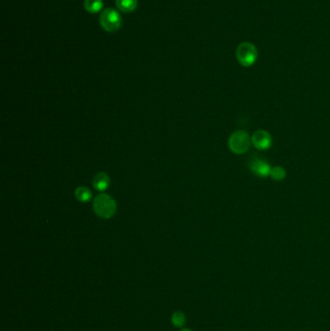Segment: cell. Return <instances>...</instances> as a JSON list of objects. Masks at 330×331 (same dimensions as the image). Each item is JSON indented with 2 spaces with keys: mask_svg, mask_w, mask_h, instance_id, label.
Wrapping results in <instances>:
<instances>
[{
  "mask_svg": "<svg viewBox=\"0 0 330 331\" xmlns=\"http://www.w3.org/2000/svg\"><path fill=\"white\" fill-rule=\"evenodd\" d=\"M116 202L109 195L100 194L93 201V210L102 219H110L116 212Z\"/></svg>",
  "mask_w": 330,
  "mask_h": 331,
  "instance_id": "obj_1",
  "label": "cell"
},
{
  "mask_svg": "<svg viewBox=\"0 0 330 331\" xmlns=\"http://www.w3.org/2000/svg\"><path fill=\"white\" fill-rule=\"evenodd\" d=\"M228 144L231 152L235 154H243L249 150L252 144V138H250L247 132L238 130L230 135Z\"/></svg>",
  "mask_w": 330,
  "mask_h": 331,
  "instance_id": "obj_2",
  "label": "cell"
},
{
  "mask_svg": "<svg viewBox=\"0 0 330 331\" xmlns=\"http://www.w3.org/2000/svg\"><path fill=\"white\" fill-rule=\"evenodd\" d=\"M100 25L105 31L113 33L121 28L122 17L115 9L107 8L101 13Z\"/></svg>",
  "mask_w": 330,
  "mask_h": 331,
  "instance_id": "obj_3",
  "label": "cell"
},
{
  "mask_svg": "<svg viewBox=\"0 0 330 331\" xmlns=\"http://www.w3.org/2000/svg\"><path fill=\"white\" fill-rule=\"evenodd\" d=\"M236 58L244 67L254 65L258 59V50L256 46L249 42L240 44L236 49Z\"/></svg>",
  "mask_w": 330,
  "mask_h": 331,
  "instance_id": "obj_4",
  "label": "cell"
},
{
  "mask_svg": "<svg viewBox=\"0 0 330 331\" xmlns=\"http://www.w3.org/2000/svg\"><path fill=\"white\" fill-rule=\"evenodd\" d=\"M252 144L259 150H266L272 145L271 135L265 130H258L252 135Z\"/></svg>",
  "mask_w": 330,
  "mask_h": 331,
  "instance_id": "obj_5",
  "label": "cell"
},
{
  "mask_svg": "<svg viewBox=\"0 0 330 331\" xmlns=\"http://www.w3.org/2000/svg\"><path fill=\"white\" fill-rule=\"evenodd\" d=\"M249 169L252 173L258 175L259 177H266L270 174V166L267 162L259 158H252L248 163Z\"/></svg>",
  "mask_w": 330,
  "mask_h": 331,
  "instance_id": "obj_6",
  "label": "cell"
},
{
  "mask_svg": "<svg viewBox=\"0 0 330 331\" xmlns=\"http://www.w3.org/2000/svg\"><path fill=\"white\" fill-rule=\"evenodd\" d=\"M92 184H93V187L95 188L97 191L104 192L110 186V177L107 173H104V172L96 173L93 177Z\"/></svg>",
  "mask_w": 330,
  "mask_h": 331,
  "instance_id": "obj_7",
  "label": "cell"
},
{
  "mask_svg": "<svg viewBox=\"0 0 330 331\" xmlns=\"http://www.w3.org/2000/svg\"><path fill=\"white\" fill-rule=\"evenodd\" d=\"M115 4L119 11L129 14L138 8L139 0H115Z\"/></svg>",
  "mask_w": 330,
  "mask_h": 331,
  "instance_id": "obj_8",
  "label": "cell"
},
{
  "mask_svg": "<svg viewBox=\"0 0 330 331\" xmlns=\"http://www.w3.org/2000/svg\"><path fill=\"white\" fill-rule=\"evenodd\" d=\"M84 7L89 14H97L104 7L103 0H85Z\"/></svg>",
  "mask_w": 330,
  "mask_h": 331,
  "instance_id": "obj_9",
  "label": "cell"
},
{
  "mask_svg": "<svg viewBox=\"0 0 330 331\" xmlns=\"http://www.w3.org/2000/svg\"><path fill=\"white\" fill-rule=\"evenodd\" d=\"M75 197L80 202H88L92 198V194L88 188L82 186L76 189Z\"/></svg>",
  "mask_w": 330,
  "mask_h": 331,
  "instance_id": "obj_10",
  "label": "cell"
},
{
  "mask_svg": "<svg viewBox=\"0 0 330 331\" xmlns=\"http://www.w3.org/2000/svg\"><path fill=\"white\" fill-rule=\"evenodd\" d=\"M269 175L272 177V179L276 180V181H282L286 177V171H285L284 168H282L280 166H277V167L271 168Z\"/></svg>",
  "mask_w": 330,
  "mask_h": 331,
  "instance_id": "obj_11",
  "label": "cell"
},
{
  "mask_svg": "<svg viewBox=\"0 0 330 331\" xmlns=\"http://www.w3.org/2000/svg\"><path fill=\"white\" fill-rule=\"evenodd\" d=\"M185 321H186V317H185V315L182 312L177 311V312L172 314V322L174 326L182 327L184 325Z\"/></svg>",
  "mask_w": 330,
  "mask_h": 331,
  "instance_id": "obj_12",
  "label": "cell"
},
{
  "mask_svg": "<svg viewBox=\"0 0 330 331\" xmlns=\"http://www.w3.org/2000/svg\"><path fill=\"white\" fill-rule=\"evenodd\" d=\"M182 331H192L191 329H188V328H186V329H183Z\"/></svg>",
  "mask_w": 330,
  "mask_h": 331,
  "instance_id": "obj_13",
  "label": "cell"
}]
</instances>
